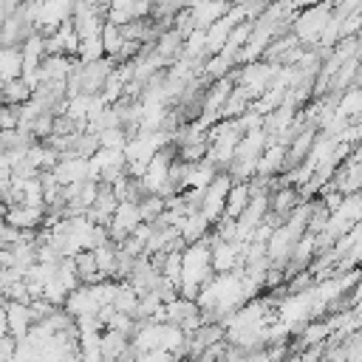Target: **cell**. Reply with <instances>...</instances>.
Wrapping results in <instances>:
<instances>
[{
	"instance_id": "cell-10",
	"label": "cell",
	"mask_w": 362,
	"mask_h": 362,
	"mask_svg": "<svg viewBox=\"0 0 362 362\" xmlns=\"http://www.w3.org/2000/svg\"><path fill=\"white\" fill-rule=\"evenodd\" d=\"M102 45H105V54L116 62L119 59V54H122V45H124V34H122V25H116V23H110V20H105L102 23Z\"/></svg>"
},
{
	"instance_id": "cell-6",
	"label": "cell",
	"mask_w": 362,
	"mask_h": 362,
	"mask_svg": "<svg viewBox=\"0 0 362 362\" xmlns=\"http://www.w3.org/2000/svg\"><path fill=\"white\" fill-rule=\"evenodd\" d=\"M74 257V266H76V277H79V283H96V280H102L105 274L99 272V266H96V257H93V249H79L76 255H71Z\"/></svg>"
},
{
	"instance_id": "cell-3",
	"label": "cell",
	"mask_w": 362,
	"mask_h": 362,
	"mask_svg": "<svg viewBox=\"0 0 362 362\" xmlns=\"http://www.w3.org/2000/svg\"><path fill=\"white\" fill-rule=\"evenodd\" d=\"M45 218V206H28V204H8L3 212V221L14 229H40Z\"/></svg>"
},
{
	"instance_id": "cell-1",
	"label": "cell",
	"mask_w": 362,
	"mask_h": 362,
	"mask_svg": "<svg viewBox=\"0 0 362 362\" xmlns=\"http://www.w3.org/2000/svg\"><path fill=\"white\" fill-rule=\"evenodd\" d=\"M328 20H331V3L311 6L308 11H303V14L294 20L291 34L297 37V42H317V40H320V34L325 31Z\"/></svg>"
},
{
	"instance_id": "cell-2",
	"label": "cell",
	"mask_w": 362,
	"mask_h": 362,
	"mask_svg": "<svg viewBox=\"0 0 362 362\" xmlns=\"http://www.w3.org/2000/svg\"><path fill=\"white\" fill-rule=\"evenodd\" d=\"M229 184H232V175H229L226 170H221V173L209 181V187L204 189V198H201V206H198V209L206 215L209 223H215V221L223 215V204H226Z\"/></svg>"
},
{
	"instance_id": "cell-7",
	"label": "cell",
	"mask_w": 362,
	"mask_h": 362,
	"mask_svg": "<svg viewBox=\"0 0 362 362\" xmlns=\"http://www.w3.org/2000/svg\"><path fill=\"white\" fill-rule=\"evenodd\" d=\"M297 189L291 187V184H283V187H277L272 195H269V209L277 215V218H286L294 206H297Z\"/></svg>"
},
{
	"instance_id": "cell-8",
	"label": "cell",
	"mask_w": 362,
	"mask_h": 362,
	"mask_svg": "<svg viewBox=\"0 0 362 362\" xmlns=\"http://www.w3.org/2000/svg\"><path fill=\"white\" fill-rule=\"evenodd\" d=\"M23 74V51L20 45H0V76L14 79Z\"/></svg>"
},
{
	"instance_id": "cell-4",
	"label": "cell",
	"mask_w": 362,
	"mask_h": 362,
	"mask_svg": "<svg viewBox=\"0 0 362 362\" xmlns=\"http://www.w3.org/2000/svg\"><path fill=\"white\" fill-rule=\"evenodd\" d=\"M6 308V320H8V334L14 339H23L34 322V314H31V305L28 303H17V300H6L3 303Z\"/></svg>"
},
{
	"instance_id": "cell-12",
	"label": "cell",
	"mask_w": 362,
	"mask_h": 362,
	"mask_svg": "<svg viewBox=\"0 0 362 362\" xmlns=\"http://www.w3.org/2000/svg\"><path fill=\"white\" fill-rule=\"evenodd\" d=\"M0 334H8V320H6V308L0 305Z\"/></svg>"
},
{
	"instance_id": "cell-5",
	"label": "cell",
	"mask_w": 362,
	"mask_h": 362,
	"mask_svg": "<svg viewBox=\"0 0 362 362\" xmlns=\"http://www.w3.org/2000/svg\"><path fill=\"white\" fill-rule=\"evenodd\" d=\"M249 198H252V187H249V181H235V178H232L229 192H226V204H223V215L238 218V215L243 212V206L249 204Z\"/></svg>"
},
{
	"instance_id": "cell-9",
	"label": "cell",
	"mask_w": 362,
	"mask_h": 362,
	"mask_svg": "<svg viewBox=\"0 0 362 362\" xmlns=\"http://www.w3.org/2000/svg\"><path fill=\"white\" fill-rule=\"evenodd\" d=\"M31 99V88L23 76H14V79H6L3 88H0V102L6 105H23Z\"/></svg>"
},
{
	"instance_id": "cell-11",
	"label": "cell",
	"mask_w": 362,
	"mask_h": 362,
	"mask_svg": "<svg viewBox=\"0 0 362 362\" xmlns=\"http://www.w3.org/2000/svg\"><path fill=\"white\" fill-rule=\"evenodd\" d=\"M102 57H107V54H105V45H102L99 34H90V37L79 40V48H76V59L79 62H93V59H102Z\"/></svg>"
}]
</instances>
